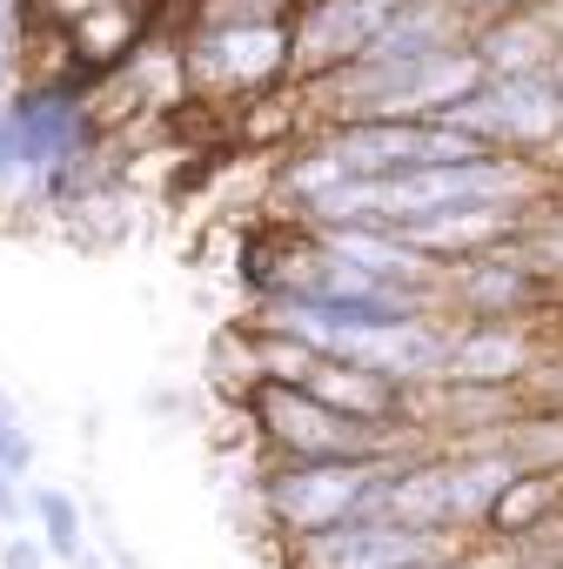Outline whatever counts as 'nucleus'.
<instances>
[{
    "label": "nucleus",
    "mask_w": 563,
    "mask_h": 569,
    "mask_svg": "<svg viewBox=\"0 0 563 569\" xmlns=\"http://www.w3.org/2000/svg\"><path fill=\"white\" fill-rule=\"evenodd\" d=\"M241 416H248L255 449L268 462H356V456L429 449V436L416 422H356V416H336L303 382H255L241 396Z\"/></svg>",
    "instance_id": "f257e3e1"
},
{
    "label": "nucleus",
    "mask_w": 563,
    "mask_h": 569,
    "mask_svg": "<svg viewBox=\"0 0 563 569\" xmlns=\"http://www.w3.org/2000/svg\"><path fill=\"white\" fill-rule=\"evenodd\" d=\"M181 81H188V101H208L221 114L289 88V21L181 28Z\"/></svg>",
    "instance_id": "f03ea898"
},
{
    "label": "nucleus",
    "mask_w": 563,
    "mask_h": 569,
    "mask_svg": "<svg viewBox=\"0 0 563 569\" xmlns=\"http://www.w3.org/2000/svg\"><path fill=\"white\" fill-rule=\"evenodd\" d=\"M416 456V449H409ZM403 456H356V462H268L255 482V509L261 522L289 542V536H316L336 529L349 516H363L369 489L396 469Z\"/></svg>",
    "instance_id": "7ed1b4c3"
},
{
    "label": "nucleus",
    "mask_w": 563,
    "mask_h": 569,
    "mask_svg": "<svg viewBox=\"0 0 563 569\" xmlns=\"http://www.w3.org/2000/svg\"><path fill=\"white\" fill-rule=\"evenodd\" d=\"M436 128L470 134L490 154H550L563 148V81L556 68L536 74H483L476 94H463L450 114H436Z\"/></svg>",
    "instance_id": "20e7f679"
},
{
    "label": "nucleus",
    "mask_w": 563,
    "mask_h": 569,
    "mask_svg": "<svg viewBox=\"0 0 563 569\" xmlns=\"http://www.w3.org/2000/svg\"><path fill=\"white\" fill-rule=\"evenodd\" d=\"M463 536L443 529H409L389 516H349L336 529L316 536H289L282 542V569H436L456 556Z\"/></svg>",
    "instance_id": "39448f33"
},
{
    "label": "nucleus",
    "mask_w": 563,
    "mask_h": 569,
    "mask_svg": "<svg viewBox=\"0 0 563 569\" xmlns=\"http://www.w3.org/2000/svg\"><path fill=\"white\" fill-rule=\"evenodd\" d=\"M403 0H296L289 8V81H329L369 54Z\"/></svg>",
    "instance_id": "423d86ee"
},
{
    "label": "nucleus",
    "mask_w": 563,
    "mask_h": 569,
    "mask_svg": "<svg viewBox=\"0 0 563 569\" xmlns=\"http://www.w3.org/2000/svg\"><path fill=\"white\" fill-rule=\"evenodd\" d=\"M443 281H450V309H456L463 322H530V316L550 302V289L530 274V261L516 254V241L456 261Z\"/></svg>",
    "instance_id": "0eeeda50"
},
{
    "label": "nucleus",
    "mask_w": 563,
    "mask_h": 569,
    "mask_svg": "<svg viewBox=\"0 0 563 569\" xmlns=\"http://www.w3.org/2000/svg\"><path fill=\"white\" fill-rule=\"evenodd\" d=\"M55 34L68 41V61L81 81H108L161 34V0H101V8H88L81 21H68Z\"/></svg>",
    "instance_id": "6e6552de"
},
{
    "label": "nucleus",
    "mask_w": 563,
    "mask_h": 569,
    "mask_svg": "<svg viewBox=\"0 0 563 569\" xmlns=\"http://www.w3.org/2000/svg\"><path fill=\"white\" fill-rule=\"evenodd\" d=\"M523 214H530V208H510V201H463V208L416 214V221H403L396 234H403V241H416L429 261L456 268V261H470V254L510 248V241L523 234Z\"/></svg>",
    "instance_id": "1a4fd4ad"
},
{
    "label": "nucleus",
    "mask_w": 563,
    "mask_h": 569,
    "mask_svg": "<svg viewBox=\"0 0 563 569\" xmlns=\"http://www.w3.org/2000/svg\"><path fill=\"white\" fill-rule=\"evenodd\" d=\"M543 369V349L530 322H463L450 329V382H490V389H523Z\"/></svg>",
    "instance_id": "9d476101"
},
{
    "label": "nucleus",
    "mask_w": 563,
    "mask_h": 569,
    "mask_svg": "<svg viewBox=\"0 0 563 569\" xmlns=\"http://www.w3.org/2000/svg\"><path fill=\"white\" fill-rule=\"evenodd\" d=\"M309 396H323L336 416H356V422H409V389H396L383 369L356 362V356H316V369L303 376Z\"/></svg>",
    "instance_id": "9b49d317"
},
{
    "label": "nucleus",
    "mask_w": 563,
    "mask_h": 569,
    "mask_svg": "<svg viewBox=\"0 0 563 569\" xmlns=\"http://www.w3.org/2000/svg\"><path fill=\"white\" fill-rule=\"evenodd\" d=\"M470 48H476L483 74H536V68H550V61H556V34L543 28V14H536V8L503 14V21H483V28L470 34Z\"/></svg>",
    "instance_id": "f8f14e48"
},
{
    "label": "nucleus",
    "mask_w": 563,
    "mask_h": 569,
    "mask_svg": "<svg viewBox=\"0 0 563 569\" xmlns=\"http://www.w3.org/2000/svg\"><path fill=\"white\" fill-rule=\"evenodd\" d=\"M556 516H563V469H516V476L503 482V496L490 502L483 536L516 542V536H536V529L556 522Z\"/></svg>",
    "instance_id": "ddd939ff"
},
{
    "label": "nucleus",
    "mask_w": 563,
    "mask_h": 569,
    "mask_svg": "<svg viewBox=\"0 0 563 569\" xmlns=\"http://www.w3.org/2000/svg\"><path fill=\"white\" fill-rule=\"evenodd\" d=\"M28 522H34V536L48 542V556H55V562H75V556L88 549L81 502H75L68 489H55V482H34V489H28Z\"/></svg>",
    "instance_id": "4468645a"
},
{
    "label": "nucleus",
    "mask_w": 563,
    "mask_h": 569,
    "mask_svg": "<svg viewBox=\"0 0 563 569\" xmlns=\"http://www.w3.org/2000/svg\"><path fill=\"white\" fill-rule=\"evenodd\" d=\"M516 254L530 261V274H536V281H563V194H556V188L523 214Z\"/></svg>",
    "instance_id": "2eb2a0df"
},
{
    "label": "nucleus",
    "mask_w": 563,
    "mask_h": 569,
    "mask_svg": "<svg viewBox=\"0 0 563 569\" xmlns=\"http://www.w3.org/2000/svg\"><path fill=\"white\" fill-rule=\"evenodd\" d=\"M34 462H41V442H34V429L21 422V409L0 396V476H14V482H28L34 476Z\"/></svg>",
    "instance_id": "dca6fc26"
},
{
    "label": "nucleus",
    "mask_w": 563,
    "mask_h": 569,
    "mask_svg": "<svg viewBox=\"0 0 563 569\" xmlns=\"http://www.w3.org/2000/svg\"><path fill=\"white\" fill-rule=\"evenodd\" d=\"M0 569H48V542L28 536V529H8V542H0Z\"/></svg>",
    "instance_id": "f3484780"
},
{
    "label": "nucleus",
    "mask_w": 563,
    "mask_h": 569,
    "mask_svg": "<svg viewBox=\"0 0 563 569\" xmlns=\"http://www.w3.org/2000/svg\"><path fill=\"white\" fill-rule=\"evenodd\" d=\"M88 8H101V0H28V21H34V28H68V21H81Z\"/></svg>",
    "instance_id": "a211bd4d"
},
{
    "label": "nucleus",
    "mask_w": 563,
    "mask_h": 569,
    "mask_svg": "<svg viewBox=\"0 0 563 569\" xmlns=\"http://www.w3.org/2000/svg\"><path fill=\"white\" fill-rule=\"evenodd\" d=\"M450 8L470 21V34L483 28V21H503V14H523V8H536V0H450Z\"/></svg>",
    "instance_id": "6ab92c4d"
},
{
    "label": "nucleus",
    "mask_w": 563,
    "mask_h": 569,
    "mask_svg": "<svg viewBox=\"0 0 563 569\" xmlns=\"http://www.w3.org/2000/svg\"><path fill=\"white\" fill-rule=\"evenodd\" d=\"M0 529H28V482L0 476Z\"/></svg>",
    "instance_id": "aec40b11"
}]
</instances>
